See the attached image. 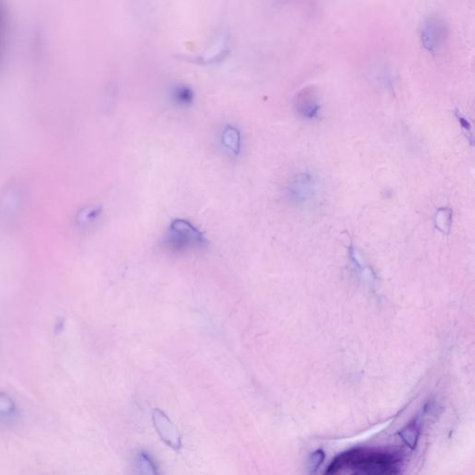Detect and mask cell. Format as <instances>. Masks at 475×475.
I'll return each instance as SVG.
<instances>
[{
	"instance_id": "13",
	"label": "cell",
	"mask_w": 475,
	"mask_h": 475,
	"mask_svg": "<svg viewBox=\"0 0 475 475\" xmlns=\"http://www.w3.org/2000/svg\"><path fill=\"white\" fill-rule=\"evenodd\" d=\"M8 18L5 8L0 3V60L4 54L6 41H7Z\"/></svg>"
},
{
	"instance_id": "5",
	"label": "cell",
	"mask_w": 475,
	"mask_h": 475,
	"mask_svg": "<svg viewBox=\"0 0 475 475\" xmlns=\"http://www.w3.org/2000/svg\"><path fill=\"white\" fill-rule=\"evenodd\" d=\"M316 190V178L313 174L302 172L295 176L288 187L289 196L294 202L304 203L313 196Z\"/></svg>"
},
{
	"instance_id": "1",
	"label": "cell",
	"mask_w": 475,
	"mask_h": 475,
	"mask_svg": "<svg viewBox=\"0 0 475 475\" xmlns=\"http://www.w3.org/2000/svg\"><path fill=\"white\" fill-rule=\"evenodd\" d=\"M402 459L400 452L358 447L337 456L324 475H400Z\"/></svg>"
},
{
	"instance_id": "4",
	"label": "cell",
	"mask_w": 475,
	"mask_h": 475,
	"mask_svg": "<svg viewBox=\"0 0 475 475\" xmlns=\"http://www.w3.org/2000/svg\"><path fill=\"white\" fill-rule=\"evenodd\" d=\"M152 421L161 439L171 449H181L182 446L181 432L166 414L162 410H154L152 412Z\"/></svg>"
},
{
	"instance_id": "11",
	"label": "cell",
	"mask_w": 475,
	"mask_h": 475,
	"mask_svg": "<svg viewBox=\"0 0 475 475\" xmlns=\"http://www.w3.org/2000/svg\"><path fill=\"white\" fill-rule=\"evenodd\" d=\"M403 442L410 447V449H415L421 434L419 423L417 420H413L407 423L402 430L398 432Z\"/></svg>"
},
{
	"instance_id": "3",
	"label": "cell",
	"mask_w": 475,
	"mask_h": 475,
	"mask_svg": "<svg viewBox=\"0 0 475 475\" xmlns=\"http://www.w3.org/2000/svg\"><path fill=\"white\" fill-rule=\"evenodd\" d=\"M447 36L446 22L438 15H430L422 24L421 39L423 48L432 55L442 50Z\"/></svg>"
},
{
	"instance_id": "2",
	"label": "cell",
	"mask_w": 475,
	"mask_h": 475,
	"mask_svg": "<svg viewBox=\"0 0 475 475\" xmlns=\"http://www.w3.org/2000/svg\"><path fill=\"white\" fill-rule=\"evenodd\" d=\"M164 243L173 252H186L203 248L206 240L190 222L184 219H176L167 230Z\"/></svg>"
},
{
	"instance_id": "14",
	"label": "cell",
	"mask_w": 475,
	"mask_h": 475,
	"mask_svg": "<svg viewBox=\"0 0 475 475\" xmlns=\"http://www.w3.org/2000/svg\"><path fill=\"white\" fill-rule=\"evenodd\" d=\"M100 214V209L97 207H92V208L87 209L85 212H82L78 218V226L80 228H87L96 220L97 215Z\"/></svg>"
},
{
	"instance_id": "10",
	"label": "cell",
	"mask_w": 475,
	"mask_h": 475,
	"mask_svg": "<svg viewBox=\"0 0 475 475\" xmlns=\"http://www.w3.org/2000/svg\"><path fill=\"white\" fill-rule=\"evenodd\" d=\"M136 470L138 475H160L154 459L146 452H139L137 455Z\"/></svg>"
},
{
	"instance_id": "15",
	"label": "cell",
	"mask_w": 475,
	"mask_h": 475,
	"mask_svg": "<svg viewBox=\"0 0 475 475\" xmlns=\"http://www.w3.org/2000/svg\"><path fill=\"white\" fill-rule=\"evenodd\" d=\"M325 459V454L324 450L319 449L316 450L315 452L312 453V455L310 456L309 459V469L311 473H315L318 470L319 466L324 464Z\"/></svg>"
},
{
	"instance_id": "7",
	"label": "cell",
	"mask_w": 475,
	"mask_h": 475,
	"mask_svg": "<svg viewBox=\"0 0 475 475\" xmlns=\"http://www.w3.org/2000/svg\"><path fill=\"white\" fill-rule=\"evenodd\" d=\"M230 50V38L228 35H222L210 45L202 54L195 57L194 60L202 65L218 63L227 56Z\"/></svg>"
},
{
	"instance_id": "6",
	"label": "cell",
	"mask_w": 475,
	"mask_h": 475,
	"mask_svg": "<svg viewBox=\"0 0 475 475\" xmlns=\"http://www.w3.org/2000/svg\"><path fill=\"white\" fill-rule=\"evenodd\" d=\"M22 411L16 400L8 393L0 390V428H10L19 423Z\"/></svg>"
},
{
	"instance_id": "9",
	"label": "cell",
	"mask_w": 475,
	"mask_h": 475,
	"mask_svg": "<svg viewBox=\"0 0 475 475\" xmlns=\"http://www.w3.org/2000/svg\"><path fill=\"white\" fill-rule=\"evenodd\" d=\"M221 139L222 144L230 154L233 156H239L240 150H242V136L236 127L230 126V124L225 127Z\"/></svg>"
},
{
	"instance_id": "16",
	"label": "cell",
	"mask_w": 475,
	"mask_h": 475,
	"mask_svg": "<svg viewBox=\"0 0 475 475\" xmlns=\"http://www.w3.org/2000/svg\"><path fill=\"white\" fill-rule=\"evenodd\" d=\"M457 118H458V121L459 122V124H461L462 129H465L466 132L473 135V134H471V124L470 122H469L461 114H457Z\"/></svg>"
},
{
	"instance_id": "12",
	"label": "cell",
	"mask_w": 475,
	"mask_h": 475,
	"mask_svg": "<svg viewBox=\"0 0 475 475\" xmlns=\"http://www.w3.org/2000/svg\"><path fill=\"white\" fill-rule=\"evenodd\" d=\"M193 88L186 85H178L174 87L172 97L175 102L181 106H190L194 100Z\"/></svg>"
},
{
	"instance_id": "8",
	"label": "cell",
	"mask_w": 475,
	"mask_h": 475,
	"mask_svg": "<svg viewBox=\"0 0 475 475\" xmlns=\"http://www.w3.org/2000/svg\"><path fill=\"white\" fill-rule=\"evenodd\" d=\"M297 109L301 117L307 120H312L319 117L321 105L318 97L310 91H307L297 97Z\"/></svg>"
}]
</instances>
